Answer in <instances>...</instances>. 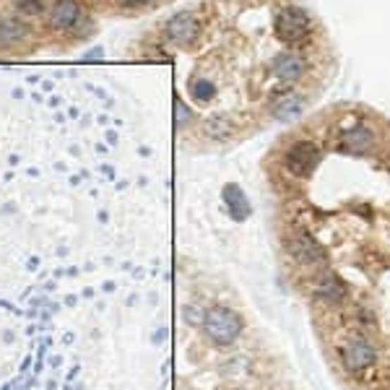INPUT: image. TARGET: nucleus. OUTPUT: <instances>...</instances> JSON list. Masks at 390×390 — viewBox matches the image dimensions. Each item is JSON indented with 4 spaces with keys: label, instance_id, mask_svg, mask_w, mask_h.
<instances>
[{
    "label": "nucleus",
    "instance_id": "1",
    "mask_svg": "<svg viewBox=\"0 0 390 390\" xmlns=\"http://www.w3.org/2000/svg\"><path fill=\"white\" fill-rule=\"evenodd\" d=\"M313 18L307 16L305 8L299 6H284L276 11L273 18V34L281 44L287 47H302L305 42H310L313 37Z\"/></svg>",
    "mask_w": 390,
    "mask_h": 390
},
{
    "label": "nucleus",
    "instance_id": "2",
    "mask_svg": "<svg viewBox=\"0 0 390 390\" xmlns=\"http://www.w3.org/2000/svg\"><path fill=\"white\" fill-rule=\"evenodd\" d=\"M203 328H206V333H208V339H211L213 344L227 346V344H232V341L242 333V317H239L234 310H229V307L216 305L206 313Z\"/></svg>",
    "mask_w": 390,
    "mask_h": 390
},
{
    "label": "nucleus",
    "instance_id": "3",
    "mask_svg": "<svg viewBox=\"0 0 390 390\" xmlns=\"http://www.w3.org/2000/svg\"><path fill=\"white\" fill-rule=\"evenodd\" d=\"M320 159H322V151L315 141H294L287 149V153H284V167H287V172L291 177L307 180L313 177V172L317 170Z\"/></svg>",
    "mask_w": 390,
    "mask_h": 390
},
{
    "label": "nucleus",
    "instance_id": "4",
    "mask_svg": "<svg viewBox=\"0 0 390 390\" xmlns=\"http://www.w3.org/2000/svg\"><path fill=\"white\" fill-rule=\"evenodd\" d=\"M287 250L299 265H307V268H325L328 263L325 247L310 232H291L287 237Z\"/></svg>",
    "mask_w": 390,
    "mask_h": 390
},
{
    "label": "nucleus",
    "instance_id": "5",
    "mask_svg": "<svg viewBox=\"0 0 390 390\" xmlns=\"http://www.w3.org/2000/svg\"><path fill=\"white\" fill-rule=\"evenodd\" d=\"M310 70V60L297 50V47H289V50L279 52L271 60V73L276 76V81L284 86H294L307 76Z\"/></svg>",
    "mask_w": 390,
    "mask_h": 390
},
{
    "label": "nucleus",
    "instance_id": "6",
    "mask_svg": "<svg viewBox=\"0 0 390 390\" xmlns=\"http://www.w3.org/2000/svg\"><path fill=\"white\" fill-rule=\"evenodd\" d=\"M339 359L348 372H362V370L375 365L377 348H375L367 339H362V336H354V339L344 341L339 346Z\"/></svg>",
    "mask_w": 390,
    "mask_h": 390
},
{
    "label": "nucleus",
    "instance_id": "7",
    "mask_svg": "<svg viewBox=\"0 0 390 390\" xmlns=\"http://www.w3.org/2000/svg\"><path fill=\"white\" fill-rule=\"evenodd\" d=\"M164 34H167V39L172 44H177V47H190V44H195L198 34H201V21L190 11H180V13H175L167 21Z\"/></svg>",
    "mask_w": 390,
    "mask_h": 390
},
{
    "label": "nucleus",
    "instance_id": "8",
    "mask_svg": "<svg viewBox=\"0 0 390 390\" xmlns=\"http://www.w3.org/2000/svg\"><path fill=\"white\" fill-rule=\"evenodd\" d=\"M344 153H356V156H362V153H370L375 146V133L372 127L367 125H351L346 130H341L339 141H336Z\"/></svg>",
    "mask_w": 390,
    "mask_h": 390
},
{
    "label": "nucleus",
    "instance_id": "9",
    "mask_svg": "<svg viewBox=\"0 0 390 390\" xmlns=\"http://www.w3.org/2000/svg\"><path fill=\"white\" fill-rule=\"evenodd\" d=\"M313 294L322 302H328V305H339L344 302L348 294L346 284L341 276H336L333 271H320L317 276L313 279Z\"/></svg>",
    "mask_w": 390,
    "mask_h": 390
},
{
    "label": "nucleus",
    "instance_id": "10",
    "mask_svg": "<svg viewBox=\"0 0 390 390\" xmlns=\"http://www.w3.org/2000/svg\"><path fill=\"white\" fill-rule=\"evenodd\" d=\"M305 112V96L291 89H284L273 96L271 102V115L281 122H289V120H297L299 115Z\"/></svg>",
    "mask_w": 390,
    "mask_h": 390
},
{
    "label": "nucleus",
    "instance_id": "11",
    "mask_svg": "<svg viewBox=\"0 0 390 390\" xmlns=\"http://www.w3.org/2000/svg\"><path fill=\"white\" fill-rule=\"evenodd\" d=\"M81 3L78 0H55L50 11V26L55 32H68L81 21Z\"/></svg>",
    "mask_w": 390,
    "mask_h": 390
},
{
    "label": "nucleus",
    "instance_id": "12",
    "mask_svg": "<svg viewBox=\"0 0 390 390\" xmlns=\"http://www.w3.org/2000/svg\"><path fill=\"white\" fill-rule=\"evenodd\" d=\"M224 203L229 208V216L234 221H245L250 216V201H247V195L242 193V187L229 182V185H224Z\"/></svg>",
    "mask_w": 390,
    "mask_h": 390
},
{
    "label": "nucleus",
    "instance_id": "13",
    "mask_svg": "<svg viewBox=\"0 0 390 390\" xmlns=\"http://www.w3.org/2000/svg\"><path fill=\"white\" fill-rule=\"evenodd\" d=\"M234 122H232L227 115H213V118L206 120V125H203V133L211 141H229L232 136H234Z\"/></svg>",
    "mask_w": 390,
    "mask_h": 390
},
{
    "label": "nucleus",
    "instance_id": "14",
    "mask_svg": "<svg viewBox=\"0 0 390 390\" xmlns=\"http://www.w3.org/2000/svg\"><path fill=\"white\" fill-rule=\"evenodd\" d=\"M26 37H29L26 24H21L16 18H3L0 21V44L3 47H13V44L24 42Z\"/></svg>",
    "mask_w": 390,
    "mask_h": 390
},
{
    "label": "nucleus",
    "instance_id": "15",
    "mask_svg": "<svg viewBox=\"0 0 390 390\" xmlns=\"http://www.w3.org/2000/svg\"><path fill=\"white\" fill-rule=\"evenodd\" d=\"M190 94H193V99L198 104H208L216 96V86L208 78H195L193 84H190Z\"/></svg>",
    "mask_w": 390,
    "mask_h": 390
},
{
    "label": "nucleus",
    "instance_id": "16",
    "mask_svg": "<svg viewBox=\"0 0 390 390\" xmlns=\"http://www.w3.org/2000/svg\"><path fill=\"white\" fill-rule=\"evenodd\" d=\"M47 6H50V0H16V8L24 16H39L47 11Z\"/></svg>",
    "mask_w": 390,
    "mask_h": 390
},
{
    "label": "nucleus",
    "instance_id": "17",
    "mask_svg": "<svg viewBox=\"0 0 390 390\" xmlns=\"http://www.w3.org/2000/svg\"><path fill=\"white\" fill-rule=\"evenodd\" d=\"M175 118H177V127H185L187 122H190V118H193V115H190V110H187L185 104L180 102H175Z\"/></svg>",
    "mask_w": 390,
    "mask_h": 390
},
{
    "label": "nucleus",
    "instance_id": "18",
    "mask_svg": "<svg viewBox=\"0 0 390 390\" xmlns=\"http://www.w3.org/2000/svg\"><path fill=\"white\" fill-rule=\"evenodd\" d=\"M153 3L156 0H120V6H125V8H149Z\"/></svg>",
    "mask_w": 390,
    "mask_h": 390
},
{
    "label": "nucleus",
    "instance_id": "19",
    "mask_svg": "<svg viewBox=\"0 0 390 390\" xmlns=\"http://www.w3.org/2000/svg\"><path fill=\"white\" fill-rule=\"evenodd\" d=\"M104 52L99 50V47H96V50H92V52H86V60H94V58H102Z\"/></svg>",
    "mask_w": 390,
    "mask_h": 390
}]
</instances>
